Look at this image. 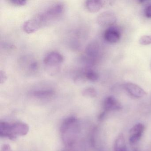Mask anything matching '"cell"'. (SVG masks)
I'll return each instance as SVG.
<instances>
[{
  "label": "cell",
  "instance_id": "cell-11",
  "mask_svg": "<svg viewBox=\"0 0 151 151\" xmlns=\"http://www.w3.org/2000/svg\"><path fill=\"white\" fill-rule=\"evenodd\" d=\"M103 6V2L99 0H88L85 2L86 8L89 12L92 13L99 12Z\"/></svg>",
  "mask_w": 151,
  "mask_h": 151
},
{
  "label": "cell",
  "instance_id": "cell-10",
  "mask_svg": "<svg viewBox=\"0 0 151 151\" xmlns=\"http://www.w3.org/2000/svg\"><path fill=\"white\" fill-rule=\"evenodd\" d=\"M104 112L117 111L122 109V106L120 102L114 97L109 96L107 97L103 103Z\"/></svg>",
  "mask_w": 151,
  "mask_h": 151
},
{
  "label": "cell",
  "instance_id": "cell-17",
  "mask_svg": "<svg viewBox=\"0 0 151 151\" xmlns=\"http://www.w3.org/2000/svg\"><path fill=\"white\" fill-rule=\"evenodd\" d=\"M139 44L142 45H151V35L143 36L140 37L139 41Z\"/></svg>",
  "mask_w": 151,
  "mask_h": 151
},
{
  "label": "cell",
  "instance_id": "cell-8",
  "mask_svg": "<svg viewBox=\"0 0 151 151\" xmlns=\"http://www.w3.org/2000/svg\"><path fill=\"white\" fill-rule=\"evenodd\" d=\"M126 91L132 97L137 99L143 98L146 95V92L136 84L127 83L124 86Z\"/></svg>",
  "mask_w": 151,
  "mask_h": 151
},
{
  "label": "cell",
  "instance_id": "cell-6",
  "mask_svg": "<svg viewBox=\"0 0 151 151\" xmlns=\"http://www.w3.org/2000/svg\"><path fill=\"white\" fill-rule=\"evenodd\" d=\"M64 10V6L61 4H56L50 6L42 13L47 22L61 14Z\"/></svg>",
  "mask_w": 151,
  "mask_h": 151
},
{
  "label": "cell",
  "instance_id": "cell-21",
  "mask_svg": "<svg viewBox=\"0 0 151 151\" xmlns=\"http://www.w3.org/2000/svg\"><path fill=\"white\" fill-rule=\"evenodd\" d=\"M1 151H13L10 146L8 145H5L2 147Z\"/></svg>",
  "mask_w": 151,
  "mask_h": 151
},
{
  "label": "cell",
  "instance_id": "cell-20",
  "mask_svg": "<svg viewBox=\"0 0 151 151\" xmlns=\"http://www.w3.org/2000/svg\"><path fill=\"white\" fill-rule=\"evenodd\" d=\"M6 79V75L4 71L1 70L0 72V82H1V83H3Z\"/></svg>",
  "mask_w": 151,
  "mask_h": 151
},
{
  "label": "cell",
  "instance_id": "cell-14",
  "mask_svg": "<svg viewBox=\"0 0 151 151\" xmlns=\"http://www.w3.org/2000/svg\"><path fill=\"white\" fill-rule=\"evenodd\" d=\"M54 94V91L52 90H38L32 93V95L34 97L41 99L50 98Z\"/></svg>",
  "mask_w": 151,
  "mask_h": 151
},
{
  "label": "cell",
  "instance_id": "cell-13",
  "mask_svg": "<svg viewBox=\"0 0 151 151\" xmlns=\"http://www.w3.org/2000/svg\"><path fill=\"white\" fill-rule=\"evenodd\" d=\"M114 150L115 151H128L123 134H120L116 138L115 143Z\"/></svg>",
  "mask_w": 151,
  "mask_h": 151
},
{
  "label": "cell",
  "instance_id": "cell-2",
  "mask_svg": "<svg viewBox=\"0 0 151 151\" xmlns=\"http://www.w3.org/2000/svg\"><path fill=\"white\" fill-rule=\"evenodd\" d=\"M29 127L26 124L21 122L9 124L7 122H0V136L14 140L19 136L27 135Z\"/></svg>",
  "mask_w": 151,
  "mask_h": 151
},
{
  "label": "cell",
  "instance_id": "cell-5",
  "mask_svg": "<svg viewBox=\"0 0 151 151\" xmlns=\"http://www.w3.org/2000/svg\"><path fill=\"white\" fill-rule=\"evenodd\" d=\"M116 21L115 14L109 11L101 13L98 17L97 19L98 24L103 26H112L115 23Z\"/></svg>",
  "mask_w": 151,
  "mask_h": 151
},
{
  "label": "cell",
  "instance_id": "cell-19",
  "mask_svg": "<svg viewBox=\"0 0 151 151\" xmlns=\"http://www.w3.org/2000/svg\"><path fill=\"white\" fill-rule=\"evenodd\" d=\"M145 14L147 18H151V5L147 6L145 10Z\"/></svg>",
  "mask_w": 151,
  "mask_h": 151
},
{
  "label": "cell",
  "instance_id": "cell-18",
  "mask_svg": "<svg viewBox=\"0 0 151 151\" xmlns=\"http://www.w3.org/2000/svg\"><path fill=\"white\" fill-rule=\"evenodd\" d=\"M9 1L12 5L17 6H22L27 3V1L24 0H9Z\"/></svg>",
  "mask_w": 151,
  "mask_h": 151
},
{
  "label": "cell",
  "instance_id": "cell-1",
  "mask_svg": "<svg viewBox=\"0 0 151 151\" xmlns=\"http://www.w3.org/2000/svg\"><path fill=\"white\" fill-rule=\"evenodd\" d=\"M80 132L78 120L75 117H69L63 122L60 127L62 139L67 147H71L76 142Z\"/></svg>",
  "mask_w": 151,
  "mask_h": 151
},
{
  "label": "cell",
  "instance_id": "cell-3",
  "mask_svg": "<svg viewBox=\"0 0 151 151\" xmlns=\"http://www.w3.org/2000/svg\"><path fill=\"white\" fill-rule=\"evenodd\" d=\"M64 60L63 56L57 52L47 53L44 59L47 70L51 75H55L60 70V65Z\"/></svg>",
  "mask_w": 151,
  "mask_h": 151
},
{
  "label": "cell",
  "instance_id": "cell-4",
  "mask_svg": "<svg viewBox=\"0 0 151 151\" xmlns=\"http://www.w3.org/2000/svg\"><path fill=\"white\" fill-rule=\"evenodd\" d=\"M46 23L41 13L24 22L23 25V29L26 33L30 34L37 31Z\"/></svg>",
  "mask_w": 151,
  "mask_h": 151
},
{
  "label": "cell",
  "instance_id": "cell-22",
  "mask_svg": "<svg viewBox=\"0 0 151 151\" xmlns=\"http://www.w3.org/2000/svg\"><path fill=\"white\" fill-rule=\"evenodd\" d=\"M62 151H70V150H69V149H65V150H63Z\"/></svg>",
  "mask_w": 151,
  "mask_h": 151
},
{
  "label": "cell",
  "instance_id": "cell-15",
  "mask_svg": "<svg viewBox=\"0 0 151 151\" xmlns=\"http://www.w3.org/2000/svg\"><path fill=\"white\" fill-rule=\"evenodd\" d=\"M83 75L86 79L92 82L97 81L99 78V74L91 69H88L86 70Z\"/></svg>",
  "mask_w": 151,
  "mask_h": 151
},
{
  "label": "cell",
  "instance_id": "cell-7",
  "mask_svg": "<svg viewBox=\"0 0 151 151\" xmlns=\"http://www.w3.org/2000/svg\"><path fill=\"white\" fill-rule=\"evenodd\" d=\"M144 129L145 127L142 123H139L134 125L129 131L130 143L134 144L139 141L143 135Z\"/></svg>",
  "mask_w": 151,
  "mask_h": 151
},
{
  "label": "cell",
  "instance_id": "cell-9",
  "mask_svg": "<svg viewBox=\"0 0 151 151\" xmlns=\"http://www.w3.org/2000/svg\"><path fill=\"white\" fill-rule=\"evenodd\" d=\"M121 37L120 31L116 27H109L104 32V39L110 44H115L119 42Z\"/></svg>",
  "mask_w": 151,
  "mask_h": 151
},
{
  "label": "cell",
  "instance_id": "cell-16",
  "mask_svg": "<svg viewBox=\"0 0 151 151\" xmlns=\"http://www.w3.org/2000/svg\"><path fill=\"white\" fill-rule=\"evenodd\" d=\"M83 96L86 97L94 98L97 96V91L96 90L92 87H88L86 88L82 92Z\"/></svg>",
  "mask_w": 151,
  "mask_h": 151
},
{
  "label": "cell",
  "instance_id": "cell-12",
  "mask_svg": "<svg viewBox=\"0 0 151 151\" xmlns=\"http://www.w3.org/2000/svg\"><path fill=\"white\" fill-rule=\"evenodd\" d=\"M99 45L96 42H92L88 45L86 48L85 52L88 57H96L99 52Z\"/></svg>",
  "mask_w": 151,
  "mask_h": 151
}]
</instances>
